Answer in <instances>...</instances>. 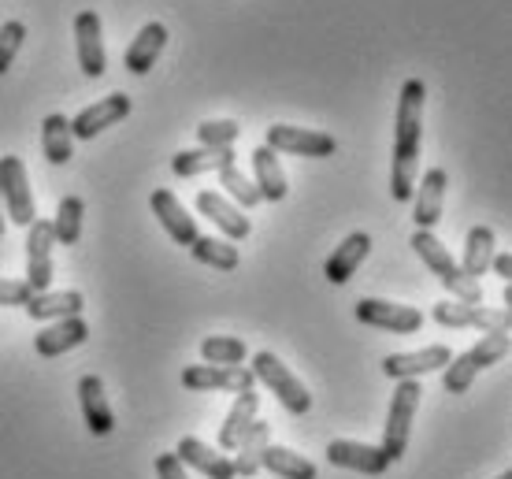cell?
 I'll list each match as a JSON object with an SVG mask.
<instances>
[{
  "label": "cell",
  "mask_w": 512,
  "mask_h": 479,
  "mask_svg": "<svg viewBox=\"0 0 512 479\" xmlns=\"http://www.w3.org/2000/svg\"><path fill=\"white\" fill-rule=\"evenodd\" d=\"M238 134H242V127L234 119H208V123L197 127V138H201L205 149H234Z\"/></svg>",
  "instance_id": "cell-36"
},
{
  "label": "cell",
  "mask_w": 512,
  "mask_h": 479,
  "mask_svg": "<svg viewBox=\"0 0 512 479\" xmlns=\"http://www.w3.org/2000/svg\"><path fill=\"white\" fill-rule=\"evenodd\" d=\"M130 116V97L127 93H108L97 104L82 108L75 119H71V134L82 138V142H93L97 134H104L108 127H116L119 119Z\"/></svg>",
  "instance_id": "cell-12"
},
{
  "label": "cell",
  "mask_w": 512,
  "mask_h": 479,
  "mask_svg": "<svg viewBox=\"0 0 512 479\" xmlns=\"http://www.w3.org/2000/svg\"><path fill=\"white\" fill-rule=\"evenodd\" d=\"M86 338H90V324L82 316H67V320H56L52 327L38 331L34 350H38V357H64V353L78 350Z\"/></svg>",
  "instance_id": "cell-21"
},
{
  "label": "cell",
  "mask_w": 512,
  "mask_h": 479,
  "mask_svg": "<svg viewBox=\"0 0 512 479\" xmlns=\"http://www.w3.org/2000/svg\"><path fill=\"white\" fill-rule=\"evenodd\" d=\"M190 253L197 264H208V268H216V272H234L238 260H242L234 242H227V238H212V234L197 238V242L190 246Z\"/></svg>",
  "instance_id": "cell-32"
},
{
  "label": "cell",
  "mask_w": 512,
  "mask_h": 479,
  "mask_svg": "<svg viewBox=\"0 0 512 479\" xmlns=\"http://www.w3.org/2000/svg\"><path fill=\"white\" fill-rule=\"evenodd\" d=\"M256 409H260V394H256V387L242 390L238 402H234V409L227 413V420H223V428H219V450H234V446L242 442L245 431L253 428Z\"/></svg>",
  "instance_id": "cell-27"
},
{
  "label": "cell",
  "mask_w": 512,
  "mask_h": 479,
  "mask_svg": "<svg viewBox=\"0 0 512 479\" xmlns=\"http://www.w3.org/2000/svg\"><path fill=\"white\" fill-rule=\"evenodd\" d=\"M182 387L242 394V390L256 387V379L249 368H242V364H234V368H219V364H190V368H182Z\"/></svg>",
  "instance_id": "cell-10"
},
{
  "label": "cell",
  "mask_w": 512,
  "mask_h": 479,
  "mask_svg": "<svg viewBox=\"0 0 512 479\" xmlns=\"http://www.w3.org/2000/svg\"><path fill=\"white\" fill-rule=\"evenodd\" d=\"M41 149L49 156V164H67L75 156V134H71V119L67 116H45L41 123Z\"/></svg>",
  "instance_id": "cell-29"
},
{
  "label": "cell",
  "mask_w": 512,
  "mask_h": 479,
  "mask_svg": "<svg viewBox=\"0 0 512 479\" xmlns=\"http://www.w3.org/2000/svg\"><path fill=\"white\" fill-rule=\"evenodd\" d=\"M327 461L338 468H349V472H360V476H383L386 468H390V457L383 454V446L353 439L327 442Z\"/></svg>",
  "instance_id": "cell-13"
},
{
  "label": "cell",
  "mask_w": 512,
  "mask_h": 479,
  "mask_svg": "<svg viewBox=\"0 0 512 479\" xmlns=\"http://www.w3.org/2000/svg\"><path fill=\"white\" fill-rule=\"evenodd\" d=\"M253 171H256V190H260V201H282L286 197V175H282V164L279 156L271 153L268 145H260V149H253Z\"/></svg>",
  "instance_id": "cell-28"
},
{
  "label": "cell",
  "mask_w": 512,
  "mask_h": 479,
  "mask_svg": "<svg viewBox=\"0 0 512 479\" xmlns=\"http://www.w3.org/2000/svg\"><path fill=\"white\" fill-rule=\"evenodd\" d=\"M82 216H86V201L78 194L64 197L60 208H56V220H49L52 242H56V246H75L78 238H82Z\"/></svg>",
  "instance_id": "cell-31"
},
{
  "label": "cell",
  "mask_w": 512,
  "mask_h": 479,
  "mask_svg": "<svg viewBox=\"0 0 512 479\" xmlns=\"http://www.w3.org/2000/svg\"><path fill=\"white\" fill-rule=\"evenodd\" d=\"M26 283L34 294H45L52 286V223L34 220L26 227Z\"/></svg>",
  "instance_id": "cell-9"
},
{
  "label": "cell",
  "mask_w": 512,
  "mask_h": 479,
  "mask_svg": "<svg viewBox=\"0 0 512 479\" xmlns=\"http://www.w3.org/2000/svg\"><path fill=\"white\" fill-rule=\"evenodd\" d=\"M490 268H494V272H498L505 283H512V257H509V253H494Z\"/></svg>",
  "instance_id": "cell-40"
},
{
  "label": "cell",
  "mask_w": 512,
  "mask_h": 479,
  "mask_svg": "<svg viewBox=\"0 0 512 479\" xmlns=\"http://www.w3.org/2000/svg\"><path fill=\"white\" fill-rule=\"evenodd\" d=\"M197 212L216 223L227 242H245L249 231H253L249 216H242V208L231 205V201L223 194H216V190H201V194H197Z\"/></svg>",
  "instance_id": "cell-15"
},
{
  "label": "cell",
  "mask_w": 512,
  "mask_h": 479,
  "mask_svg": "<svg viewBox=\"0 0 512 479\" xmlns=\"http://www.w3.org/2000/svg\"><path fill=\"white\" fill-rule=\"evenodd\" d=\"M75 41H78V64H82V75L101 78L104 71H108V56H104V41H101V15L78 12L75 15Z\"/></svg>",
  "instance_id": "cell-16"
},
{
  "label": "cell",
  "mask_w": 512,
  "mask_h": 479,
  "mask_svg": "<svg viewBox=\"0 0 512 479\" xmlns=\"http://www.w3.org/2000/svg\"><path fill=\"white\" fill-rule=\"evenodd\" d=\"M498 479H512V472H501V476Z\"/></svg>",
  "instance_id": "cell-42"
},
{
  "label": "cell",
  "mask_w": 512,
  "mask_h": 479,
  "mask_svg": "<svg viewBox=\"0 0 512 479\" xmlns=\"http://www.w3.org/2000/svg\"><path fill=\"white\" fill-rule=\"evenodd\" d=\"M420 379H401L390 398V416H386V431H383V454L390 457V465L405 457L409 450V435H412V416L420 409Z\"/></svg>",
  "instance_id": "cell-4"
},
{
  "label": "cell",
  "mask_w": 512,
  "mask_h": 479,
  "mask_svg": "<svg viewBox=\"0 0 512 479\" xmlns=\"http://www.w3.org/2000/svg\"><path fill=\"white\" fill-rule=\"evenodd\" d=\"M505 353H509V335H483L472 350L461 353V357H453V361L446 364L442 387H446L449 394H464V390L475 383V376H479L483 368H490V364H498Z\"/></svg>",
  "instance_id": "cell-5"
},
{
  "label": "cell",
  "mask_w": 512,
  "mask_h": 479,
  "mask_svg": "<svg viewBox=\"0 0 512 479\" xmlns=\"http://www.w3.org/2000/svg\"><path fill=\"white\" fill-rule=\"evenodd\" d=\"M360 324L379 327V331H390V335H412L423 327V312L412 309V305H397V301L383 298H360L357 309H353Z\"/></svg>",
  "instance_id": "cell-7"
},
{
  "label": "cell",
  "mask_w": 512,
  "mask_h": 479,
  "mask_svg": "<svg viewBox=\"0 0 512 479\" xmlns=\"http://www.w3.org/2000/svg\"><path fill=\"white\" fill-rule=\"evenodd\" d=\"M453 361V353L449 346H427V350H416V353H390L383 361V372L386 379H420L427 372H438V368H446Z\"/></svg>",
  "instance_id": "cell-18"
},
{
  "label": "cell",
  "mask_w": 512,
  "mask_h": 479,
  "mask_svg": "<svg viewBox=\"0 0 512 479\" xmlns=\"http://www.w3.org/2000/svg\"><path fill=\"white\" fill-rule=\"evenodd\" d=\"M201 357H205V364L234 368V364H242L245 357H249V350H245L242 338H234V335H208L205 342H201Z\"/></svg>",
  "instance_id": "cell-34"
},
{
  "label": "cell",
  "mask_w": 512,
  "mask_h": 479,
  "mask_svg": "<svg viewBox=\"0 0 512 479\" xmlns=\"http://www.w3.org/2000/svg\"><path fill=\"white\" fill-rule=\"evenodd\" d=\"M446 186H449V175L446 168H431L423 171L420 186L412 190V220H416V231H435V223L442 220V201H446Z\"/></svg>",
  "instance_id": "cell-14"
},
{
  "label": "cell",
  "mask_w": 512,
  "mask_h": 479,
  "mask_svg": "<svg viewBox=\"0 0 512 479\" xmlns=\"http://www.w3.org/2000/svg\"><path fill=\"white\" fill-rule=\"evenodd\" d=\"M175 457H179L182 465H190V468H197V472H205L208 479H234L231 457L223 454V450H212V446H205V442L193 439V435L179 439V450H175Z\"/></svg>",
  "instance_id": "cell-22"
},
{
  "label": "cell",
  "mask_w": 512,
  "mask_h": 479,
  "mask_svg": "<svg viewBox=\"0 0 512 479\" xmlns=\"http://www.w3.org/2000/svg\"><path fill=\"white\" fill-rule=\"evenodd\" d=\"M23 41H26V26L19 23V19L0 26V75L15 64V56H19V49H23Z\"/></svg>",
  "instance_id": "cell-37"
},
{
  "label": "cell",
  "mask_w": 512,
  "mask_h": 479,
  "mask_svg": "<svg viewBox=\"0 0 512 479\" xmlns=\"http://www.w3.org/2000/svg\"><path fill=\"white\" fill-rule=\"evenodd\" d=\"M167 45V26L164 23H145L138 30V38L130 41L127 49V71L130 75H149L153 64L160 60V52Z\"/></svg>",
  "instance_id": "cell-23"
},
{
  "label": "cell",
  "mask_w": 512,
  "mask_h": 479,
  "mask_svg": "<svg viewBox=\"0 0 512 479\" xmlns=\"http://www.w3.org/2000/svg\"><path fill=\"white\" fill-rule=\"evenodd\" d=\"M0 201L8 208L12 223L30 227L38 220V208H34V190L26 179V164L19 156H0Z\"/></svg>",
  "instance_id": "cell-6"
},
{
  "label": "cell",
  "mask_w": 512,
  "mask_h": 479,
  "mask_svg": "<svg viewBox=\"0 0 512 479\" xmlns=\"http://www.w3.org/2000/svg\"><path fill=\"white\" fill-rule=\"evenodd\" d=\"M431 316L442 327H483L487 335H509V312L505 309H483V305H464V301L449 298L438 301Z\"/></svg>",
  "instance_id": "cell-8"
},
{
  "label": "cell",
  "mask_w": 512,
  "mask_h": 479,
  "mask_svg": "<svg viewBox=\"0 0 512 479\" xmlns=\"http://www.w3.org/2000/svg\"><path fill=\"white\" fill-rule=\"evenodd\" d=\"M372 253V234L364 231H353L342 242V246L334 249L331 257H327V264H323V275H327V283L334 286H346L353 275H357V268L364 264V257Z\"/></svg>",
  "instance_id": "cell-20"
},
{
  "label": "cell",
  "mask_w": 512,
  "mask_h": 479,
  "mask_svg": "<svg viewBox=\"0 0 512 479\" xmlns=\"http://www.w3.org/2000/svg\"><path fill=\"white\" fill-rule=\"evenodd\" d=\"M234 160V149H182V153L171 156V171L179 175V179H193V175H208V171H223L231 168Z\"/></svg>",
  "instance_id": "cell-25"
},
{
  "label": "cell",
  "mask_w": 512,
  "mask_h": 479,
  "mask_svg": "<svg viewBox=\"0 0 512 479\" xmlns=\"http://www.w3.org/2000/svg\"><path fill=\"white\" fill-rule=\"evenodd\" d=\"M264 468H271L282 479H316V465L308 457L286 450V446H268L264 450Z\"/></svg>",
  "instance_id": "cell-33"
},
{
  "label": "cell",
  "mask_w": 512,
  "mask_h": 479,
  "mask_svg": "<svg viewBox=\"0 0 512 479\" xmlns=\"http://www.w3.org/2000/svg\"><path fill=\"white\" fill-rule=\"evenodd\" d=\"M409 246L420 253V260L427 264V268H431V275H438V283L446 286L453 298L464 301V305H483V286L461 272V264L449 257V249L438 242L435 234H431V231H416V234H412Z\"/></svg>",
  "instance_id": "cell-2"
},
{
  "label": "cell",
  "mask_w": 512,
  "mask_h": 479,
  "mask_svg": "<svg viewBox=\"0 0 512 479\" xmlns=\"http://www.w3.org/2000/svg\"><path fill=\"white\" fill-rule=\"evenodd\" d=\"M30 320H67V316H82L86 309V298L78 290H45V294H34V298L23 305Z\"/></svg>",
  "instance_id": "cell-24"
},
{
  "label": "cell",
  "mask_w": 512,
  "mask_h": 479,
  "mask_svg": "<svg viewBox=\"0 0 512 479\" xmlns=\"http://www.w3.org/2000/svg\"><path fill=\"white\" fill-rule=\"evenodd\" d=\"M490 260H494V231H490V227H472V231H468V242H464L461 272L479 283V275H487Z\"/></svg>",
  "instance_id": "cell-30"
},
{
  "label": "cell",
  "mask_w": 512,
  "mask_h": 479,
  "mask_svg": "<svg viewBox=\"0 0 512 479\" xmlns=\"http://www.w3.org/2000/svg\"><path fill=\"white\" fill-rule=\"evenodd\" d=\"M153 216L160 220L167 238L179 242V246H193V242L201 238V234H197V220L186 212V205H182L171 190H153Z\"/></svg>",
  "instance_id": "cell-17"
},
{
  "label": "cell",
  "mask_w": 512,
  "mask_h": 479,
  "mask_svg": "<svg viewBox=\"0 0 512 479\" xmlns=\"http://www.w3.org/2000/svg\"><path fill=\"white\" fill-rule=\"evenodd\" d=\"M0 234H4V201H0Z\"/></svg>",
  "instance_id": "cell-41"
},
{
  "label": "cell",
  "mask_w": 512,
  "mask_h": 479,
  "mask_svg": "<svg viewBox=\"0 0 512 479\" xmlns=\"http://www.w3.org/2000/svg\"><path fill=\"white\" fill-rule=\"evenodd\" d=\"M423 104L427 86L420 78H409L397 97V127H394V175H390V197L397 205L412 201L416 171H420V145H423Z\"/></svg>",
  "instance_id": "cell-1"
},
{
  "label": "cell",
  "mask_w": 512,
  "mask_h": 479,
  "mask_svg": "<svg viewBox=\"0 0 512 479\" xmlns=\"http://www.w3.org/2000/svg\"><path fill=\"white\" fill-rule=\"evenodd\" d=\"M216 175H219V186L231 194V205H238V208H256V205H260V190H256L253 179H249L238 164L216 171Z\"/></svg>",
  "instance_id": "cell-35"
},
{
  "label": "cell",
  "mask_w": 512,
  "mask_h": 479,
  "mask_svg": "<svg viewBox=\"0 0 512 479\" xmlns=\"http://www.w3.org/2000/svg\"><path fill=\"white\" fill-rule=\"evenodd\" d=\"M156 472H160V479H190V476H186V468H182V461L175 454L156 457Z\"/></svg>",
  "instance_id": "cell-39"
},
{
  "label": "cell",
  "mask_w": 512,
  "mask_h": 479,
  "mask_svg": "<svg viewBox=\"0 0 512 479\" xmlns=\"http://www.w3.org/2000/svg\"><path fill=\"white\" fill-rule=\"evenodd\" d=\"M271 446V424L264 420H253V428L245 431L242 442L234 446L238 457H234V476H256L260 468H264V450Z\"/></svg>",
  "instance_id": "cell-26"
},
{
  "label": "cell",
  "mask_w": 512,
  "mask_h": 479,
  "mask_svg": "<svg viewBox=\"0 0 512 479\" xmlns=\"http://www.w3.org/2000/svg\"><path fill=\"white\" fill-rule=\"evenodd\" d=\"M78 402H82V420H86L90 435L104 439V435H112V431H116V413H112V405H108V398H104L101 379L97 376L78 379Z\"/></svg>",
  "instance_id": "cell-19"
},
{
  "label": "cell",
  "mask_w": 512,
  "mask_h": 479,
  "mask_svg": "<svg viewBox=\"0 0 512 479\" xmlns=\"http://www.w3.org/2000/svg\"><path fill=\"white\" fill-rule=\"evenodd\" d=\"M249 372H253L256 383H264V387H268L271 394L279 398L286 413H297V416H301V413H308V409H312V394H308V387L271 350H260V353H256V357H253V368H249Z\"/></svg>",
  "instance_id": "cell-3"
},
{
  "label": "cell",
  "mask_w": 512,
  "mask_h": 479,
  "mask_svg": "<svg viewBox=\"0 0 512 479\" xmlns=\"http://www.w3.org/2000/svg\"><path fill=\"white\" fill-rule=\"evenodd\" d=\"M34 298V290L26 279H0V309H8V305H26V301Z\"/></svg>",
  "instance_id": "cell-38"
},
{
  "label": "cell",
  "mask_w": 512,
  "mask_h": 479,
  "mask_svg": "<svg viewBox=\"0 0 512 479\" xmlns=\"http://www.w3.org/2000/svg\"><path fill=\"white\" fill-rule=\"evenodd\" d=\"M271 153H294V156H331L338 149L331 134L323 130H305V127H286V123H275L268 127V142H264Z\"/></svg>",
  "instance_id": "cell-11"
}]
</instances>
